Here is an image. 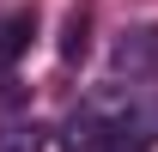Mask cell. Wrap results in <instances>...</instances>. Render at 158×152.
Instances as JSON below:
<instances>
[{
  "mask_svg": "<svg viewBox=\"0 0 158 152\" xmlns=\"http://www.w3.org/2000/svg\"><path fill=\"white\" fill-rule=\"evenodd\" d=\"M85 110L98 122H110V134L128 152L158 146V85H122V79H110V85H98L85 97Z\"/></svg>",
  "mask_w": 158,
  "mask_h": 152,
  "instance_id": "6da1fadb",
  "label": "cell"
},
{
  "mask_svg": "<svg viewBox=\"0 0 158 152\" xmlns=\"http://www.w3.org/2000/svg\"><path fill=\"white\" fill-rule=\"evenodd\" d=\"M110 67L134 85H152L158 79V24H128L110 49Z\"/></svg>",
  "mask_w": 158,
  "mask_h": 152,
  "instance_id": "7a4b0ae2",
  "label": "cell"
},
{
  "mask_svg": "<svg viewBox=\"0 0 158 152\" xmlns=\"http://www.w3.org/2000/svg\"><path fill=\"white\" fill-rule=\"evenodd\" d=\"M61 152H128V146L110 134V122H98V116L79 103V110L61 122Z\"/></svg>",
  "mask_w": 158,
  "mask_h": 152,
  "instance_id": "3957f363",
  "label": "cell"
},
{
  "mask_svg": "<svg viewBox=\"0 0 158 152\" xmlns=\"http://www.w3.org/2000/svg\"><path fill=\"white\" fill-rule=\"evenodd\" d=\"M43 146H49L43 122H6L0 128V152H43Z\"/></svg>",
  "mask_w": 158,
  "mask_h": 152,
  "instance_id": "277c9868",
  "label": "cell"
},
{
  "mask_svg": "<svg viewBox=\"0 0 158 152\" xmlns=\"http://www.w3.org/2000/svg\"><path fill=\"white\" fill-rule=\"evenodd\" d=\"M61 55L73 61V55H85V12H73L67 19V37H61Z\"/></svg>",
  "mask_w": 158,
  "mask_h": 152,
  "instance_id": "5b68a950",
  "label": "cell"
}]
</instances>
